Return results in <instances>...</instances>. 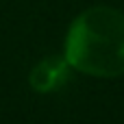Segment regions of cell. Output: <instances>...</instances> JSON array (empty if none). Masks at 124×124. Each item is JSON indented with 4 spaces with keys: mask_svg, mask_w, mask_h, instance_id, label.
<instances>
[{
    "mask_svg": "<svg viewBox=\"0 0 124 124\" xmlns=\"http://www.w3.org/2000/svg\"><path fill=\"white\" fill-rule=\"evenodd\" d=\"M65 61L70 63V68L89 76H122L124 13L105 4L83 11L68 31Z\"/></svg>",
    "mask_w": 124,
    "mask_h": 124,
    "instance_id": "obj_1",
    "label": "cell"
},
{
    "mask_svg": "<svg viewBox=\"0 0 124 124\" xmlns=\"http://www.w3.org/2000/svg\"><path fill=\"white\" fill-rule=\"evenodd\" d=\"M68 70H70V63L59 57H48L44 61H39L33 70H31V87L39 94H50L54 89H59L65 78H68Z\"/></svg>",
    "mask_w": 124,
    "mask_h": 124,
    "instance_id": "obj_2",
    "label": "cell"
}]
</instances>
